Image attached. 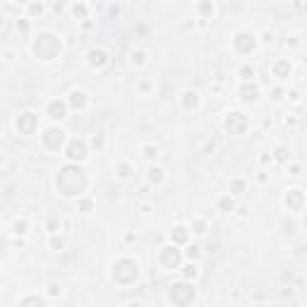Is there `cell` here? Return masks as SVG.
Segmentation results:
<instances>
[{
	"label": "cell",
	"mask_w": 307,
	"mask_h": 307,
	"mask_svg": "<svg viewBox=\"0 0 307 307\" xmlns=\"http://www.w3.org/2000/svg\"><path fill=\"white\" fill-rule=\"evenodd\" d=\"M55 185H58V190L67 195V197H74V195H80L84 190V185H87V175L82 168L77 166H65L63 171L58 173V178H55Z\"/></svg>",
	"instance_id": "6da1fadb"
},
{
	"label": "cell",
	"mask_w": 307,
	"mask_h": 307,
	"mask_svg": "<svg viewBox=\"0 0 307 307\" xmlns=\"http://www.w3.org/2000/svg\"><path fill=\"white\" fill-rule=\"evenodd\" d=\"M34 53L41 60H53L55 55L60 53V41L51 34H39L36 41H34Z\"/></svg>",
	"instance_id": "7a4b0ae2"
},
{
	"label": "cell",
	"mask_w": 307,
	"mask_h": 307,
	"mask_svg": "<svg viewBox=\"0 0 307 307\" xmlns=\"http://www.w3.org/2000/svg\"><path fill=\"white\" fill-rule=\"evenodd\" d=\"M137 276H139V266L132 259H118L113 264V279L118 283H132Z\"/></svg>",
	"instance_id": "3957f363"
},
{
	"label": "cell",
	"mask_w": 307,
	"mask_h": 307,
	"mask_svg": "<svg viewBox=\"0 0 307 307\" xmlns=\"http://www.w3.org/2000/svg\"><path fill=\"white\" fill-rule=\"evenodd\" d=\"M168 298H171L173 305H190L195 300V288L190 283H175L171 288V293H168Z\"/></svg>",
	"instance_id": "277c9868"
},
{
	"label": "cell",
	"mask_w": 307,
	"mask_h": 307,
	"mask_svg": "<svg viewBox=\"0 0 307 307\" xmlns=\"http://www.w3.org/2000/svg\"><path fill=\"white\" fill-rule=\"evenodd\" d=\"M180 250H175L173 245H166L161 247V252H159V262H161L163 269H178L180 266Z\"/></svg>",
	"instance_id": "5b68a950"
},
{
	"label": "cell",
	"mask_w": 307,
	"mask_h": 307,
	"mask_svg": "<svg viewBox=\"0 0 307 307\" xmlns=\"http://www.w3.org/2000/svg\"><path fill=\"white\" fill-rule=\"evenodd\" d=\"M39 125V116L36 113H22V116L17 118V130L22 132V135H34V130H36Z\"/></svg>",
	"instance_id": "8992f818"
},
{
	"label": "cell",
	"mask_w": 307,
	"mask_h": 307,
	"mask_svg": "<svg viewBox=\"0 0 307 307\" xmlns=\"http://www.w3.org/2000/svg\"><path fill=\"white\" fill-rule=\"evenodd\" d=\"M245 127H247V118L243 116V113H228V118H226V130L231 132V135H240Z\"/></svg>",
	"instance_id": "52a82bcc"
},
{
	"label": "cell",
	"mask_w": 307,
	"mask_h": 307,
	"mask_svg": "<svg viewBox=\"0 0 307 307\" xmlns=\"http://www.w3.org/2000/svg\"><path fill=\"white\" fill-rule=\"evenodd\" d=\"M233 44L240 53H252L254 48H257V39H254L252 34H247V31H240V34L235 36Z\"/></svg>",
	"instance_id": "ba28073f"
},
{
	"label": "cell",
	"mask_w": 307,
	"mask_h": 307,
	"mask_svg": "<svg viewBox=\"0 0 307 307\" xmlns=\"http://www.w3.org/2000/svg\"><path fill=\"white\" fill-rule=\"evenodd\" d=\"M65 142V132L63 130H58V127H51V130H46V135H44V144L48 146V149H60Z\"/></svg>",
	"instance_id": "9c48e42d"
},
{
	"label": "cell",
	"mask_w": 307,
	"mask_h": 307,
	"mask_svg": "<svg viewBox=\"0 0 307 307\" xmlns=\"http://www.w3.org/2000/svg\"><path fill=\"white\" fill-rule=\"evenodd\" d=\"M67 156H70L72 161H82V159L87 156V144H84L82 139H72L70 146H67Z\"/></svg>",
	"instance_id": "30bf717a"
},
{
	"label": "cell",
	"mask_w": 307,
	"mask_h": 307,
	"mask_svg": "<svg viewBox=\"0 0 307 307\" xmlns=\"http://www.w3.org/2000/svg\"><path fill=\"white\" fill-rule=\"evenodd\" d=\"M87 60H89L91 67H103V65L108 63V55H106V51H101V48H91L89 53H87Z\"/></svg>",
	"instance_id": "8fae6325"
},
{
	"label": "cell",
	"mask_w": 307,
	"mask_h": 307,
	"mask_svg": "<svg viewBox=\"0 0 307 307\" xmlns=\"http://www.w3.org/2000/svg\"><path fill=\"white\" fill-rule=\"evenodd\" d=\"M286 204H288L290 209H295V211H298V209L302 207V192H300V190H290L288 195H286Z\"/></svg>",
	"instance_id": "7c38bea8"
},
{
	"label": "cell",
	"mask_w": 307,
	"mask_h": 307,
	"mask_svg": "<svg viewBox=\"0 0 307 307\" xmlns=\"http://www.w3.org/2000/svg\"><path fill=\"white\" fill-rule=\"evenodd\" d=\"M257 96H259V87L257 84H245L240 89V99L243 101H254Z\"/></svg>",
	"instance_id": "4fadbf2b"
},
{
	"label": "cell",
	"mask_w": 307,
	"mask_h": 307,
	"mask_svg": "<svg viewBox=\"0 0 307 307\" xmlns=\"http://www.w3.org/2000/svg\"><path fill=\"white\" fill-rule=\"evenodd\" d=\"M65 110H67V106H65V101H53L51 106H48V116L51 118H65Z\"/></svg>",
	"instance_id": "5bb4252c"
},
{
	"label": "cell",
	"mask_w": 307,
	"mask_h": 307,
	"mask_svg": "<svg viewBox=\"0 0 307 307\" xmlns=\"http://www.w3.org/2000/svg\"><path fill=\"white\" fill-rule=\"evenodd\" d=\"M274 74L279 77V80H286L290 74V63L288 60H279V63L274 65Z\"/></svg>",
	"instance_id": "9a60e30c"
},
{
	"label": "cell",
	"mask_w": 307,
	"mask_h": 307,
	"mask_svg": "<svg viewBox=\"0 0 307 307\" xmlns=\"http://www.w3.org/2000/svg\"><path fill=\"white\" fill-rule=\"evenodd\" d=\"M70 96H72V99H70V106H72V108H84V106H87V94H84V91H72Z\"/></svg>",
	"instance_id": "2e32d148"
},
{
	"label": "cell",
	"mask_w": 307,
	"mask_h": 307,
	"mask_svg": "<svg viewBox=\"0 0 307 307\" xmlns=\"http://www.w3.org/2000/svg\"><path fill=\"white\" fill-rule=\"evenodd\" d=\"M182 96H185V99H182V106H185V108H197V103H199L197 91H185Z\"/></svg>",
	"instance_id": "e0dca14e"
},
{
	"label": "cell",
	"mask_w": 307,
	"mask_h": 307,
	"mask_svg": "<svg viewBox=\"0 0 307 307\" xmlns=\"http://www.w3.org/2000/svg\"><path fill=\"white\" fill-rule=\"evenodd\" d=\"M173 240H175V243H185V240H187V228H182V226L175 228V231H173Z\"/></svg>",
	"instance_id": "ac0fdd59"
},
{
	"label": "cell",
	"mask_w": 307,
	"mask_h": 307,
	"mask_svg": "<svg viewBox=\"0 0 307 307\" xmlns=\"http://www.w3.org/2000/svg\"><path fill=\"white\" fill-rule=\"evenodd\" d=\"M149 180H151V182H161L163 180V171H161V168H151V171H149Z\"/></svg>",
	"instance_id": "d6986e66"
},
{
	"label": "cell",
	"mask_w": 307,
	"mask_h": 307,
	"mask_svg": "<svg viewBox=\"0 0 307 307\" xmlns=\"http://www.w3.org/2000/svg\"><path fill=\"white\" fill-rule=\"evenodd\" d=\"M22 305H44V298H36V295H34V298H24Z\"/></svg>",
	"instance_id": "ffe728a7"
},
{
	"label": "cell",
	"mask_w": 307,
	"mask_h": 307,
	"mask_svg": "<svg viewBox=\"0 0 307 307\" xmlns=\"http://www.w3.org/2000/svg\"><path fill=\"white\" fill-rule=\"evenodd\" d=\"M185 276H187V279H195V276H197V266H195V264H187V266H185Z\"/></svg>",
	"instance_id": "44dd1931"
},
{
	"label": "cell",
	"mask_w": 307,
	"mask_h": 307,
	"mask_svg": "<svg viewBox=\"0 0 307 307\" xmlns=\"http://www.w3.org/2000/svg\"><path fill=\"white\" fill-rule=\"evenodd\" d=\"M240 74H243V80H252V77H254V70H252V67H247V65H245L243 70H240Z\"/></svg>",
	"instance_id": "7402d4cb"
},
{
	"label": "cell",
	"mask_w": 307,
	"mask_h": 307,
	"mask_svg": "<svg viewBox=\"0 0 307 307\" xmlns=\"http://www.w3.org/2000/svg\"><path fill=\"white\" fill-rule=\"evenodd\" d=\"M199 10H202L204 15H214V5H211V3H202V5H199Z\"/></svg>",
	"instance_id": "603a6c76"
},
{
	"label": "cell",
	"mask_w": 307,
	"mask_h": 307,
	"mask_svg": "<svg viewBox=\"0 0 307 307\" xmlns=\"http://www.w3.org/2000/svg\"><path fill=\"white\" fill-rule=\"evenodd\" d=\"M187 257H190V259H197V257H199V247H197V245H192L190 250H187Z\"/></svg>",
	"instance_id": "cb8c5ba5"
},
{
	"label": "cell",
	"mask_w": 307,
	"mask_h": 307,
	"mask_svg": "<svg viewBox=\"0 0 307 307\" xmlns=\"http://www.w3.org/2000/svg\"><path fill=\"white\" fill-rule=\"evenodd\" d=\"M156 154H159L156 146H154V149H151V146H144V156H146V159H151V156H156Z\"/></svg>",
	"instance_id": "d4e9b609"
},
{
	"label": "cell",
	"mask_w": 307,
	"mask_h": 307,
	"mask_svg": "<svg viewBox=\"0 0 307 307\" xmlns=\"http://www.w3.org/2000/svg\"><path fill=\"white\" fill-rule=\"evenodd\" d=\"M218 207H221V209H233V199H221V202H218Z\"/></svg>",
	"instance_id": "484cf974"
},
{
	"label": "cell",
	"mask_w": 307,
	"mask_h": 307,
	"mask_svg": "<svg viewBox=\"0 0 307 307\" xmlns=\"http://www.w3.org/2000/svg\"><path fill=\"white\" fill-rule=\"evenodd\" d=\"M74 15H80V17H84V15H87V10H84V5H80V8H74Z\"/></svg>",
	"instance_id": "4316f807"
},
{
	"label": "cell",
	"mask_w": 307,
	"mask_h": 307,
	"mask_svg": "<svg viewBox=\"0 0 307 307\" xmlns=\"http://www.w3.org/2000/svg\"><path fill=\"white\" fill-rule=\"evenodd\" d=\"M142 58H144V53H132V63H142Z\"/></svg>",
	"instance_id": "83f0119b"
},
{
	"label": "cell",
	"mask_w": 307,
	"mask_h": 307,
	"mask_svg": "<svg viewBox=\"0 0 307 307\" xmlns=\"http://www.w3.org/2000/svg\"><path fill=\"white\" fill-rule=\"evenodd\" d=\"M24 228H27V223H15V233H24Z\"/></svg>",
	"instance_id": "f1b7e54d"
},
{
	"label": "cell",
	"mask_w": 307,
	"mask_h": 307,
	"mask_svg": "<svg viewBox=\"0 0 307 307\" xmlns=\"http://www.w3.org/2000/svg\"><path fill=\"white\" fill-rule=\"evenodd\" d=\"M276 154H279L281 161H286V151H283V149H276Z\"/></svg>",
	"instance_id": "f546056e"
},
{
	"label": "cell",
	"mask_w": 307,
	"mask_h": 307,
	"mask_svg": "<svg viewBox=\"0 0 307 307\" xmlns=\"http://www.w3.org/2000/svg\"><path fill=\"white\" fill-rule=\"evenodd\" d=\"M19 3H27V0H19Z\"/></svg>",
	"instance_id": "4dcf8cb0"
}]
</instances>
